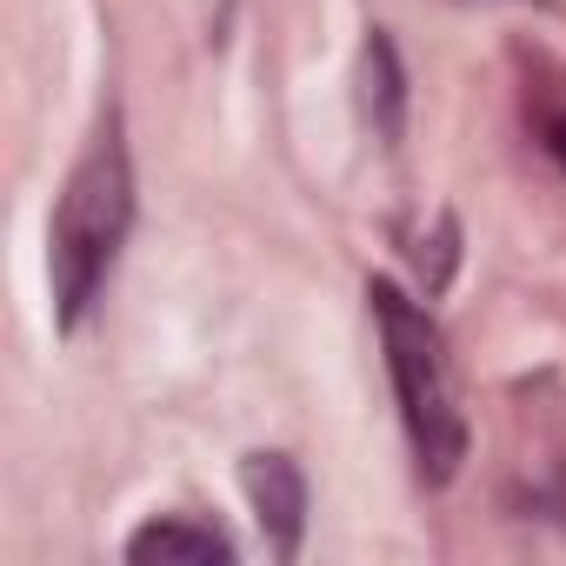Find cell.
<instances>
[{
  "label": "cell",
  "instance_id": "cell-4",
  "mask_svg": "<svg viewBox=\"0 0 566 566\" xmlns=\"http://www.w3.org/2000/svg\"><path fill=\"white\" fill-rule=\"evenodd\" d=\"M127 559L134 566H154V559H233V539L227 533H213V526H200V520H154V526H140L134 539H127Z\"/></svg>",
  "mask_w": 566,
  "mask_h": 566
},
{
  "label": "cell",
  "instance_id": "cell-5",
  "mask_svg": "<svg viewBox=\"0 0 566 566\" xmlns=\"http://www.w3.org/2000/svg\"><path fill=\"white\" fill-rule=\"evenodd\" d=\"M367 101H374V127L394 140L400 134V61H394V41L387 34L367 41Z\"/></svg>",
  "mask_w": 566,
  "mask_h": 566
},
{
  "label": "cell",
  "instance_id": "cell-6",
  "mask_svg": "<svg viewBox=\"0 0 566 566\" xmlns=\"http://www.w3.org/2000/svg\"><path fill=\"white\" fill-rule=\"evenodd\" d=\"M546 147H553V160H559V167H566V114H559V120H553V127H546Z\"/></svg>",
  "mask_w": 566,
  "mask_h": 566
},
{
  "label": "cell",
  "instance_id": "cell-1",
  "mask_svg": "<svg viewBox=\"0 0 566 566\" xmlns=\"http://www.w3.org/2000/svg\"><path fill=\"white\" fill-rule=\"evenodd\" d=\"M127 227H134V167H127L120 114H107L94 127L87 154L74 160L61 207H54V227H48V273H54L61 327H81V314L107 287V273L127 247Z\"/></svg>",
  "mask_w": 566,
  "mask_h": 566
},
{
  "label": "cell",
  "instance_id": "cell-3",
  "mask_svg": "<svg viewBox=\"0 0 566 566\" xmlns=\"http://www.w3.org/2000/svg\"><path fill=\"white\" fill-rule=\"evenodd\" d=\"M240 486H247V500H253L273 553H294L301 546V526H307V480H301V467L287 453H253L240 467Z\"/></svg>",
  "mask_w": 566,
  "mask_h": 566
},
{
  "label": "cell",
  "instance_id": "cell-2",
  "mask_svg": "<svg viewBox=\"0 0 566 566\" xmlns=\"http://www.w3.org/2000/svg\"><path fill=\"white\" fill-rule=\"evenodd\" d=\"M367 301H374V321H380V347H387V374H394V394H400L413 467H420L427 486H447L467 460V413H460V394H453L447 340H440L433 314L413 307L394 280H374Z\"/></svg>",
  "mask_w": 566,
  "mask_h": 566
}]
</instances>
